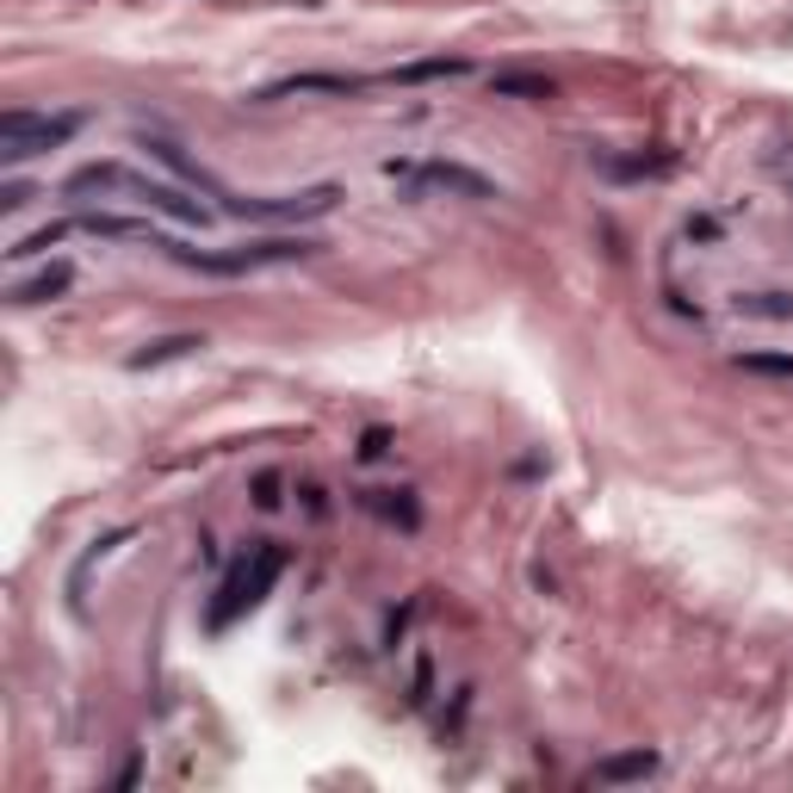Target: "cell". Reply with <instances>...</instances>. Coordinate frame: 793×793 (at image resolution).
I'll list each match as a JSON object with an SVG mask.
<instances>
[{
    "mask_svg": "<svg viewBox=\"0 0 793 793\" xmlns=\"http://www.w3.org/2000/svg\"><path fill=\"white\" fill-rule=\"evenodd\" d=\"M143 149L156 161H168L180 180H187L192 192H205V199H217V211L224 217H248V224H311V217H328L335 211V199H342V187H311V192H286V199H236V192L224 187V180H211L199 161L180 156V143L168 137H143Z\"/></svg>",
    "mask_w": 793,
    "mask_h": 793,
    "instance_id": "1",
    "label": "cell"
},
{
    "mask_svg": "<svg viewBox=\"0 0 793 793\" xmlns=\"http://www.w3.org/2000/svg\"><path fill=\"white\" fill-rule=\"evenodd\" d=\"M286 565H292V552H286L279 539H255V546L230 565V577L217 583V595H211V607H205L211 633H230L242 614H255V607L267 602V589L286 577Z\"/></svg>",
    "mask_w": 793,
    "mask_h": 793,
    "instance_id": "2",
    "label": "cell"
},
{
    "mask_svg": "<svg viewBox=\"0 0 793 793\" xmlns=\"http://www.w3.org/2000/svg\"><path fill=\"white\" fill-rule=\"evenodd\" d=\"M87 192H131L137 205L161 211V217H174V224H199V230L217 217V205H199V199H187L180 187H168V180H149V174L124 168V161H93V168L69 174V199H87Z\"/></svg>",
    "mask_w": 793,
    "mask_h": 793,
    "instance_id": "3",
    "label": "cell"
},
{
    "mask_svg": "<svg viewBox=\"0 0 793 793\" xmlns=\"http://www.w3.org/2000/svg\"><path fill=\"white\" fill-rule=\"evenodd\" d=\"M323 242H304V236H279V242H248V248H230V255H205V248H180L168 236L161 255L180 260V267H199V273H217V279H236V273H255V267H279V260H311Z\"/></svg>",
    "mask_w": 793,
    "mask_h": 793,
    "instance_id": "4",
    "label": "cell"
},
{
    "mask_svg": "<svg viewBox=\"0 0 793 793\" xmlns=\"http://www.w3.org/2000/svg\"><path fill=\"white\" fill-rule=\"evenodd\" d=\"M75 131H81V112H7L0 119V161L7 168H19L25 156H44V149H56V143H69Z\"/></svg>",
    "mask_w": 793,
    "mask_h": 793,
    "instance_id": "5",
    "label": "cell"
},
{
    "mask_svg": "<svg viewBox=\"0 0 793 793\" xmlns=\"http://www.w3.org/2000/svg\"><path fill=\"white\" fill-rule=\"evenodd\" d=\"M391 180L403 187H440V192H466V199H502L496 180H483V174L459 168V161H391Z\"/></svg>",
    "mask_w": 793,
    "mask_h": 793,
    "instance_id": "6",
    "label": "cell"
},
{
    "mask_svg": "<svg viewBox=\"0 0 793 793\" xmlns=\"http://www.w3.org/2000/svg\"><path fill=\"white\" fill-rule=\"evenodd\" d=\"M75 230H87V236H105V242H149V248H168V236H161L149 217H119V211H81V217H75Z\"/></svg>",
    "mask_w": 793,
    "mask_h": 793,
    "instance_id": "7",
    "label": "cell"
},
{
    "mask_svg": "<svg viewBox=\"0 0 793 793\" xmlns=\"http://www.w3.org/2000/svg\"><path fill=\"white\" fill-rule=\"evenodd\" d=\"M360 75H292V81H273V87H260L255 100H286V93H360Z\"/></svg>",
    "mask_w": 793,
    "mask_h": 793,
    "instance_id": "8",
    "label": "cell"
},
{
    "mask_svg": "<svg viewBox=\"0 0 793 793\" xmlns=\"http://www.w3.org/2000/svg\"><path fill=\"white\" fill-rule=\"evenodd\" d=\"M471 63L466 56H428V63H403V69H384L379 87H415V81H453V75H466Z\"/></svg>",
    "mask_w": 793,
    "mask_h": 793,
    "instance_id": "9",
    "label": "cell"
},
{
    "mask_svg": "<svg viewBox=\"0 0 793 793\" xmlns=\"http://www.w3.org/2000/svg\"><path fill=\"white\" fill-rule=\"evenodd\" d=\"M657 775V757L651 750H633V757H602L595 762V781H645Z\"/></svg>",
    "mask_w": 793,
    "mask_h": 793,
    "instance_id": "10",
    "label": "cell"
},
{
    "mask_svg": "<svg viewBox=\"0 0 793 793\" xmlns=\"http://www.w3.org/2000/svg\"><path fill=\"white\" fill-rule=\"evenodd\" d=\"M63 286H69V267H51V273H37V279H19L7 298H13V304H51Z\"/></svg>",
    "mask_w": 793,
    "mask_h": 793,
    "instance_id": "11",
    "label": "cell"
},
{
    "mask_svg": "<svg viewBox=\"0 0 793 793\" xmlns=\"http://www.w3.org/2000/svg\"><path fill=\"white\" fill-rule=\"evenodd\" d=\"M192 347H205V342H199V335H161V342H149V347H143V354H131V366H137V372H143V366L180 360V354H192Z\"/></svg>",
    "mask_w": 793,
    "mask_h": 793,
    "instance_id": "12",
    "label": "cell"
},
{
    "mask_svg": "<svg viewBox=\"0 0 793 793\" xmlns=\"http://www.w3.org/2000/svg\"><path fill=\"white\" fill-rule=\"evenodd\" d=\"M496 93H521V100H552L558 87L546 75H496Z\"/></svg>",
    "mask_w": 793,
    "mask_h": 793,
    "instance_id": "13",
    "label": "cell"
},
{
    "mask_svg": "<svg viewBox=\"0 0 793 793\" xmlns=\"http://www.w3.org/2000/svg\"><path fill=\"white\" fill-rule=\"evenodd\" d=\"M738 366H750V372H781V379H793V360H788V354H744Z\"/></svg>",
    "mask_w": 793,
    "mask_h": 793,
    "instance_id": "14",
    "label": "cell"
},
{
    "mask_svg": "<svg viewBox=\"0 0 793 793\" xmlns=\"http://www.w3.org/2000/svg\"><path fill=\"white\" fill-rule=\"evenodd\" d=\"M25 199H32V187H25V180H7V187H0V211H19Z\"/></svg>",
    "mask_w": 793,
    "mask_h": 793,
    "instance_id": "15",
    "label": "cell"
},
{
    "mask_svg": "<svg viewBox=\"0 0 793 793\" xmlns=\"http://www.w3.org/2000/svg\"><path fill=\"white\" fill-rule=\"evenodd\" d=\"M379 453H384V428H372L366 434V447H360V459H379Z\"/></svg>",
    "mask_w": 793,
    "mask_h": 793,
    "instance_id": "16",
    "label": "cell"
}]
</instances>
